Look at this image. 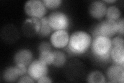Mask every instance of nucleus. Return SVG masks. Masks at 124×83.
<instances>
[{"label": "nucleus", "instance_id": "nucleus-2", "mask_svg": "<svg viewBox=\"0 0 124 83\" xmlns=\"http://www.w3.org/2000/svg\"><path fill=\"white\" fill-rule=\"evenodd\" d=\"M90 48L93 57L97 61L107 63L110 60L112 48L111 38L103 36L93 37Z\"/></svg>", "mask_w": 124, "mask_h": 83}, {"label": "nucleus", "instance_id": "nucleus-7", "mask_svg": "<svg viewBox=\"0 0 124 83\" xmlns=\"http://www.w3.org/2000/svg\"><path fill=\"white\" fill-rule=\"evenodd\" d=\"M69 37L67 30L54 31L50 35V43L55 48H65L68 44Z\"/></svg>", "mask_w": 124, "mask_h": 83}, {"label": "nucleus", "instance_id": "nucleus-22", "mask_svg": "<svg viewBox=\"0 0 124 83\" xmlns=\"http://www.w3.org/2000/svg\"><path fill=\"white\" fill-rule=\"evenodd\" d=\"M19 76H21L28 73V66L23 65H15Z\"/></svg>", "mask_w": 124, "mask_h": 83}, {"label": "nucleus", "instance_id": "nucleus-1", "mask_svg": "<svg viewBox=\"0 0 124 83\" xmlns=\"http://www.w3.org/2000/svg\"><path fill=\"white\" fill-rule=\"evenodd\" d=\"M92 40V35L86 31H76L70 35L65 50L71 56H81L90 49Z\"/></svg>", "mask_w": 124, "mask_h": 83}, {"label": "nucleus", "instance_id": "nucleus-17", "mask_svg": "<svg viewBox=\"0 0 124 83\" xmlns=\"http://www.w3.org/2000/svg\"><path fill=\"white\" fill-rule=\"evenodd\" d=\"M121 11L117 6L111 5L107 7L105 16L107 19L117 21L121 18Z\"/></svg>", "mask_w": 124, "mask_h": 83}, {"label": "nucleus", "instance_id": "nucleus-16", "mask_svg": "<svg viewBox=\"0 0 124 83\" xmlns=\"http://www.w3.org/2000/svg\"><path fill=\"white\" fill-rule=\"evenodd\" d=\"M86 81L90 83H106V77L99 71H93L88 74Z\"/></svg>", "mask_w": 124, "mask_h": 83}, {"label": "nucleus", "instance_id": "nucleus-14", "mask_svg": "<svg viewBox=\"0 0 124 83\" xmlns=\"http://www.w3.org/2000/svg\"><path fill=\"white\" fill-rule=\"evenodd\" d=\"M54 59L52 65L57 68L63 67L67 62L66 55L60 50H53Z\"/></svg>", "mask_w": 124, "mask_h": 83}, {"label": "nucleus", "instance_id": "nucleus-5", "mask_svg": "<svg viewBox=\"0 0 124 83\" xmlns=\"http://www.w3.org/2000/svg\"><path fill=\"white\" fill-rule=\"evenodd\" d=\"M25 13L30 18L41 19L45 17L47 9L41 0H29L24 4Z\"/></svg>", "mask_w": 124, "mask_h": 83}, {"label": "nucleus", "instance_id": "nucleus-15", "mask_svg": "<svg viewBox=\"0 0 124 83\" xmlns=\"http://www.w3.org/2000/svg\"><path fill=\"white\" fill-rule=\"evenodd\" d=\"M40 28L37 35L41 38H45L49 37L52 34L53 30L49 24L48 17L45 16L40 19Z\"/></svg>", "mask_w": 124, "mask_h": 83}, {"label": "nucleus", "instance_id": "nucleus-9", "mask_svg": "<svg viewBox=\"0 0 124 83\" xmlns=\"http://www.w3.org/2000/svg\"><path fill=\"white\" fill-rule=\"evenodd\" d=\"M107 6L103 1H94L91 2L88 7L91 16L96 19H101L106 15Z\"/></svg>", "mask_w": 124, "mask_h": 83}, {"label": "nucleus", "instance_id": "nucleus-25", "mask_svg": "<svg viewBox=\"0 0 124 83\" xmlns=\"http://www.w3.org/2000/svg\"><path fill=\"white\" fill-rule=\"evenodd\" d=\"M37 82L40 83H52L53 81L51 78L48 76V75H46L44 77H42L40 79H39L37 81Z\"/></svg>", "mask_w": 124, "mask_h": 83}, {"label": "nucleus", "instance_id": "nucleus-6", "mask_svg": "<svg viewBox=\"0 0 124 83\" xmlns=\"http://www.w3.org/2000/svg\"><path fill=\"white\" fill-rule=\"evenodd\" d=\"M48 66L40 61L39 59L33 60L28 66V73L33 80L37 82L42 77L48 75Z\"/></svg>", "mask_w": 124, "mask_h": 83}, {"label": "nucleus", "instance_id": "nucleus-3", "mask_svg": "<svg viewBox=\"0 0 124 83\" xmlns=\"http://www.w3.org/2000/svg\"><path fill=\"white\" fill-rule=\"evenodd\" d=\"M117 34V21L106 19L96 24L92 30V36H103L111 38Z\"/></svg>", "mask_w": 124, "mask_h": 83}, {"label": "nucleus", "instance_id": "nucleus-23", "mask_svg": "<svg viewBox=\"0 0 124 83\" xmlns=\"http://www.w3.org/2000/svg\"><path fill=\"white\" fill-rule=\"evenodd\" d=\"M35 81L33 78L30 76L29 74H26L25 75H23L20 76L17 82L18 83H34Z\"/></svg>", "mask_w": 124, "mask_h": 83}, {"label": "nucleus", "instance_id": "nucleus-11", "mask_svg": "<svg viewBox=\"0 0 124 83\" xmlns=\"http://www.w3.org/2000/svg\"><path fill=\"white\" fill-rule=\"evenodd\" d=\"M41 26L40 19L36 18H29L25 19L23 25L24 33L29 37L38 34Z\"/></svg>", "mask_w": 124, "mask_h": 83}, {"label": "nucleus", "instance_id": "nucleus-8", "mask_svg": "<svg viewBox=\"0 0 124 83\" xmlns=\"http://www.w3.org/2000/svg\"><path fill=\"white\" fill-rule=\"evenodd\" d=\"M106 80L112 83H124V67L113 64L108 68L106 73Z\"/></svg>", "mask_w": 124, "mask_h": 83}, {"label": "nucleus", "instance_id": "nucleus-26", "mask_svg": "<svg viewBox=\"0 0 124 83\" xmlns=\"http://www.w3.org/2000/svg\"><path fill=\"white\" fill-rule=\"evenodd\" d=\"M103 2H104L105 3H108V4H111V3H114L115 2H116V0H103Z\"/></svg>", "mask_w": 124, "mask_h": 83}, {"label": "nucleus", "instance_id": "nucleus-13", "mask_svg": "<svg viewBox=\"0 0 124 83\" xmlns=\"http://www.w3.org/2000/svg\"><path fill=\"white\" fill-rule=\"evenodd\" d=\"M3 78L4 81L7 83H14L17 82L20 77L15 66H8L3 71Z\"/></svg>", "mask_w": 124, "mask_h": 83}, {"label": "nucleus", "instance_id": "nucleus-20", "mask_svg": "<svg viewBox=\"0 0 124 83\" xmlns=\"http://www.w3.org/2000/svg\"><path fill=\"white\" fill-rule=\"evenodd\" d=\"M52 45L50 42L47 41H42L39 44L38 47V50L39 53L42 51L46 50H53L52 48Z\"/></svg>", "mask_w": 124, "mask_h": 83}, {"label": "nucleus", "instance_id": "nucleus-4", "mask_svg": "<svg viewBox=\"0 0 124 83\" xmlns=\"http://www.w3.org/2000/svg\"><path fill=\"white\" fill-rule=\"evenodd\" d=\"M49 24L53 31L67 30L70 25L68 16L63 11H53L48 16Z\"/></svg>", "mask_w": 124, "mask_h": 83}, {"label": "nucleus", "instance_id": "nucleus-12", "mask_svg": "<svg viewBox=\"0 0 124 83\" xmlns=\"http://www.w3.org/2000/svg\"><path fill=\"white\" fill-rule=\"evenodd\" d=\"M110 59L113 64L124 67V45H112Z\"/></svg>", "mask_w": 124, "mask_h": 83}, {"label": "nucleus", "instance_id": "nucleus-19", "mask_svg": "<svg viewBox=\"0 0 124 83\" xmlns=\"http://www.w3.org/2000/svg\"><path fill=\"white\" fill-rule=\"evenodd\" d=\"M42 1L46 9L52 10L59 8L62 3L61 0H43Z\"/></svg>", "mask_w": 124, "mask_h": 83}, {"label": "nucleus", "instance_id": "nucleus-24", "mask_svg": "<svg viewBox=\"0 0 124 83\" xmlns=\"http://www.w3.org/2000/svg\"><path fill=\"white\" fill-rule=\"evenodd\" d=\"M112 45H124V40L123 37L121 36H117L111 39Z\"/></svg>", "mask_w": 124, "mask_h": 83}, {"label": "nucleus", "instance_id": "nucleus-21", "mask_svg": "<svg viewBox=\"0 0 124 83\" xmlns=\"http://www.w3.org/2000/svg\"><path fill=\"white\" fill-rule=\"evenodd\" d=\"M117 22V33L119 36L123 37L124 34V19L123 17H121Z\"/></svg>", "mask_w": 124, "mask_h": 83}, {"label": "nucleus", "instance_id": "nucleus-10", "mask_svg": "<svg viewBox=\"0 0 124 83\" xmlns=\"http://www.w3.org/2000/svg\"><path fill=\"white\" fill-rule=\"evenodd\" d=\"M32 52L30 49L23 48L18 50L14 56L15 65L28 66L33 60Z\"/></svg>", "mask_w": 124, "mask_h": 83}, {"label": "nucleus", "instance_id": "nucleus-18", "mask_svg": "<svg viewBox=\"0 0 124 83\" xmlns=\"http://www.w3.org/2000/svg\"><path fill=\"white\" fill-rule=\"evenodd\" d=\"M38 59L46 65H52L54 59L53 50H46L39 53Z\"/></svg>", "mask_w": 124, "mask_h": 83}]
</instances>
